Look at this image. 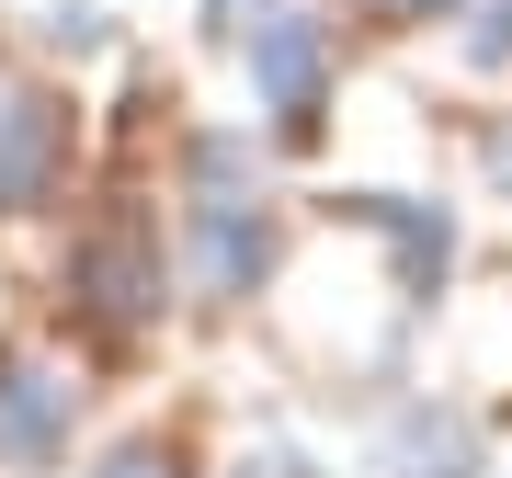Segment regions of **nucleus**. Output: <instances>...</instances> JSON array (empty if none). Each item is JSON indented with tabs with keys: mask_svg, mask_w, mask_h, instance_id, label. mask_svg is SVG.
Segmentation results:
<instances>
[{
	"mask_svg": "<svg viewBox=\"0 0 512 478\" xmlns=\"http://www.w3.org/2000/svg\"><path fill=\"white\" fill-rule=\"evenodd\" d=\"M57 296H69V308L92 319L103 342L160 331V308H171L160 228H148V217H103V228H80V239H69V274H57Z\"/></svg>",
	"mask_w": 512,
	"mask_h": 478,
	"instance_id": "obj_3",
	"label": "nucleus"
},
{
	"mask_svg": "<svg viewBox=\"0 0 512 478\" xmlns=\"http://www.w3.org/2000/svg\"><path fill=\"white\" fill-rule=\"evenodd\" d=\"M239 69H251V103L285 148H308L330 126V92H342V23L330 0H274V12L239 23Z\"/></svg>",
	"mask_w": 512,
	"mask_h": 478,
	"instance_id": "obj_2",
	"label": "nucleus"
},
{
	"mask_svg": "<svg viewBox=\"0 0 512 478\" xmlns=\"http://www.w3.org/2000/svg\"><path fill=\"white\" fill-rule=\"evenodd\" d=\"M46 12V46H103V0H35Z\"/></svg>",
	"mask_w": 512,
	"mask_h": 478,
	"instance_id": "obj_11",
	"label": "nucleus"
},
{
	"mask_svg": "<svg viewBox=\"0 0 512 478\" xmlns=\"http://www.w3.org/2000/svg\"><path fill=\"white\" fill-rule=\"evenodd\" d=\"M387 35H433V23H467V0H365Z\"/></svg>",
	"mask_w": 512,
	"mask_h": 478,
	"instance_id": "obj_10",
	"label": "nucleus"
},
{
	"mask_svg": "<svg viewBox=\"0 0 512 478\" xmlns=\"http://www.w3.org/2000/svg\"><path fill=\"white\" fill-rule=\"evenodd\" d=\"M239 12H274V0H205V23H217L228 46H239Z\"/></svg>",
	"mask_w": 512,
	"mask_h": 478,
	"instance_id": "obj_13",
	"label": "nucleus"
},
{
	"mask_svg": "<svg viewBox=\"0 0 512 478\" xmlns=\"http://www.w3.org/2000/svg\"><path fill=\"white\" fill-rule=\"evenodd\" d=\"M274 183H262V148L239 126H194L183 137V274L217 308H251L274 274Z\"/></svg>",
	"mask_w": 512,
	"mask_h": 478,
	"instance_id": "obj_1",
	"label": "nucleus"
},
{
	"mask_svg": "<svg viewBox=\"0 0 512 478\" xmlns=\"http://www.w3.org/2000/svg\"><path fill=\"white\" fill-rule=\"evenodd\" d=\"M365 478H501V456L467 399H399L365 444Z\"/></svg>",
	"mask_w": 512,
	"mask_h": 478,
	"instance_id": "obj_5",
	"label": "nucleus"
},
{
	"mask_svg": "<svg viewBox=\"0 0 512 478\" xmlns=\"http://www.w3.org/2000/svg\"><path fill=\"white\" fill-rule=\"evenodd\" d=\"M228 478H330V467H319L296 433H262V444H239V467H228Z\"/></svg>",
	"mask_w": 512,
	"mask_h": 478,
	"instance_id": "obj_9",
	"label": "nucleus"
},
{
	"mask_svg": "<svg viewBox=\"0 0 512 478\" xmlns=\"http://www.w3.org/2000/svg\"><path fill=\"white\" fill-rule=\"evenodd\" d=\"M57 171H69V114H57L35 80H0V217L46 205Z\"/></svg>",
	"mask_w": 512,
	"mask_h": 478,
	"instance_id": "obj_7",
	"label": "nucleus"
},
{
	"mask_svg": "<svg viewBox=\"0 0 512 478\" xmlns=\"http://www.w3.org/2000/svg\"><path fill=\"white\" fill-rule=\"evenodd\" d=\"M330 217L365 228L387 251L399 308H433V296H444V274H456V205H444V194H330Z\"/></svg>",
	"mask_w": 512,
	"mask_h": 478,
	"instance_id": "obj_4",
	"label": "nucleus"
},
{
	"mask_svg": "<svg viewBox=\"0 0 512 478\" xmlns=\"http://www.w3.org/2000/svg\"><path fill=\"white\" fill-rule=\"evenodd\" d=\"M80 433V376L46 353H0V467H57Z\"/></svg>",
	"mask_w": 512,
	"mask_h": 478,
	"instance_id": "obj_6",
	"label": "nucleus"
},
{
	"mask_svg": "<svg viewBox=\"0 0 512 478\" xmlns=\"http://www.w3.org/2000/svg\"><path fill=\"white\" fill-rule=\"evenodd\" d=\"M467 23H478V35H467L456 57H467V69H478V80H501V69H512V0H478V12H467Z\"/></svg>",
	"mask_w": 512,
	"mask_h": 478,
	"instance_id": "obj_8",
	"label": "nucleus"
},
{
	"mask_svg": "<svg viewBox=\"0 0 512 478\" xmlns=\"http://www.w3.org/2000/svg\"><path fill=\"white\" fill-rule=\"evenodd\" d=\"M80 478H183V456H171V444H114V456L80 467Z\"/></svg>",
	"mask_w": 512,
	"mask_h": 478,
	"instance_id": "obj_12",
	"label": "nucleus"
}]
</instances>
